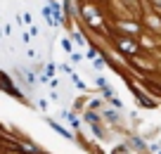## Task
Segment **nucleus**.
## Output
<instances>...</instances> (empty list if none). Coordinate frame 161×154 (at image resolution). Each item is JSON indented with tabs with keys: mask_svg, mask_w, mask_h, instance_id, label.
<instances>
[{
	"mask_svg": "<svg viewBox=\"0 0 161 154\" xmlns=\"http://www.w3.org/2000/svg\"><path fill=\"white\" fill-rule=\"evenodd\" d=\"M119 45L126 50V52H135V50H137V45H135V43H130V40H119Z\"/></svg>",
	"mask_w": 161,
	"mask_h": 154,
	"instance_id": "1",
	"label": "nucleus"
},
{
	"mask_svg": "<svg viewBox=\"0 0 161 154\" xmlns=\"http://www.w3.org/2000/svg\"><path fill=\"white\" fill-rule=\"evenodd\" d=\"M50 126H52V128L57 130V133H62V135H64V138H71V133H69V130H64V128H62V126H57L55 121H50Z\"/></svg>",
	"mask_w": 161,
	"mask_h": 154,
	"instance_id": "2",
	"label": "nucleus"
}]
</instances>
